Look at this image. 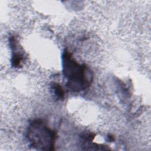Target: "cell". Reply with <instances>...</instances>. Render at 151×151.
Segmentation results:
<instances>
[{
    "instance_id": "cell-1",
    "label": "cell",
    "mask_w": 151,
    "mask_h": 151,
    "mask_svg": "<svg viewBox=\"0 0 151 151\" xmlns=\"http://www.w3.org/2000/svg\"><path fill=\"white\" fill-rule=\"evenodd\" d=\"M62 65L66 87L70 91L79 92L90 87L93 80L92 71L85 64L78 63L67 49L62 54Z\"/></svg>"
},
{
    "instance_id": "cell-2",
    "label": "cell",
    "mask_w": 151,
    "mask_h": 151,
    "mask_svg": "<svg viewBox=\"0 0 151 151\" xmlns=\"http://www.w3.org/2000/svg\"><path fill=\"white\" fill-rule=\"evenodd\" d=\"M26 137L29 146L33 149L39 150H55L57 133L42 120L36 119L30 122Z\"/></svg>"
},
{
    "instance_id": "cell-3",
    "label": "cell",
    "mask_w": 151,
    "mask_h": 151,
    "mask_svg": "<svg viewBox=\"0 0 151 151\" xmlns=\"http://www.w3.org/2000/svg\"><path fill=\"white\" fill-rule=\"evenodd\" d=\"M9 43L10 48L12 50L11 65L17 68L22 67V63L24 60V55L21 48L19 49L18 41L14 35L10 36L9 38Z\"/></svg>"
},
{
    "instance_id": "cell-4",
    "label": "cell",
    "mask_w": 151,
    "mask_h": 151,
    "mask_svg": "<svg viewBox=\"0 0 151 151\" xmlns=\"http://www.w3.org/2000/svg\"><path fill=\"white\" fill-rule=\"evenodd\" d=\"M51 89L52 90V91L53 92L54 95L56 97L57 100H63L64 98V90L62 86L57 83L53 82L50 85Z\"/></svg>"
},
{
    "instance_id": "cell-5",
    "label": "cell",
    "mask_w": 151,
    "mask_h": 151,
    "mask_svg": "<svg viewBox=\"0 0 151 151\" xmlns=\"http://www.w3.org/2000/svg\"><path fill=\"white\" fill-rule=\"evenodd\" d=\"M114 140V139L113 137V136L111 134H109L107 136V141L109 142H112Z\"/></svg>"
}]
</instances>
